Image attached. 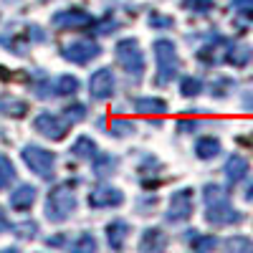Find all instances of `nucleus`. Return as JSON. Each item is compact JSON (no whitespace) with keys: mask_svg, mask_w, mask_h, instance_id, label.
Masks as SVG:
<instances>
[{"mask_svg":"<svg viewBox=\"0 0 253 253\" xmlns=\"http://www.w3.org/2000/svg\"><path fill=\"white\" fill-rule=\"evenodd\" d=\"M74 208H76V198H74L71 190L56 187L53 193H48V200H46V215H48V220L58 223L63 218H69L74 213Z\"/></svg>","mask_w":253,"mask_h":253,"instance_id":"nucleus-1","label":"nucleus"},{"mask_svg":"<svg viewBox=\"0 0 253 253\" xmlns=\"http://www.w3.org/2000/svg\"><path fill=\"white\" fill-rule=\"evenodd\" d=\"M23 162L31 167V170L38 175V177H43V180H51L53 177V155L48 152V150H41V147H36V144H28V147H23Z\"/></svg>","mask_w":253,"mask_h":253,"instance_id":"nucleus-2","label":"nucleus"},{"mask_svg":"<svg viewBox=\"0 0 253 253\" xmlns=\"http://www.w3.org/2000/svg\"><path fill=\"white\" fill-rule=\"evenodd\" d=\"M117 61L124 66V71L129 76H134V79L144 71V56H142L134 38H126V41H122V43L117 46Z\"/></svg>","mask_w":253,"mask_h":253,"instance_id":"nucleus-3","label":"nucleus"},{"mask_svg":"<svg viewBox=\"0 0 253 253\" xmlns=\"http://www.w3.org/2000/svg\"><path fill=\"white\" fill-rule=\"evenodd\" d=\"M155 48H157V61H160V76H157V81L160 84H167V81L175 76V71H177L175 48H172L170 41H157Z\"/></svg>","mask_w":253,"mask_h":253,"instance_id":"nucleus-4","label":"nucleus"},{"mask_svg":"<svg viewBox=\"0 0 253 253\" xmlns=\"http://www.w3.org/2000/svg\"><path fill=\"white\" fill-rule=\"evenodd\" d=\"M61 53H63L66 61H74V63H79V66H84V63L94 61L101 53V48L94 43V41H74V43H69Z\"/></svg>","mask_w":253,"mask_h":253,"instance_id":"nucleus-5","label":"nucleus"},{"mask_svg":"<svg viewBox=\"0 0 253 253\" xmlns=\"http://www.w3.org/2000/svg\"><path fill=\"white\" fill-rule=\"evenodd\" d=\"M33 126L41 132V134H46L48 139H63L66 137V129H69V122L66 119H61V117H56V114H41V117H36V122H33Z\"/></svg>","mask_w":253,"mask_h":253,"instance_id":"nucleus-6","label":"nucleus"},{"mask_svg":"<svg viewBox=\"0 0 253 253\" xmlns=\"http://www.w3.org/2000/svg\"><path fill=\"white\" fill-rule=\"evenodd\" d=\"M89 91L94 99H109L114 91V74L109 69H99L89 81Z\"/></svg>","mask_w":253,"mask_h":253,"instance_id":"nucleus-7","label":"nucleus"},{"mask_svg":"<svg viewBox=\"0 0 253 253\" xmlns=\"http://www.w3.org/2000/svg\"><path fill=\"white\" fill-rule=\"evenodd\" d=\"M122 200H124V195L117 187H99L89 198V203L94 208H114V205H122Z\"/></svg>","mask_w":253,"mask_h":253,"instance_id":"nucleus-8","label":"nucleus"},{"mask_svg":"<svg viewBox=\"0 0 253 253\" xmlns=\"http://www.w3.org/2000/svg\"><path fill=\"white\" fill-rule=\"evenodd\" d=\"M53 23H56V26H63V28H76V26H86V23H91V15H89L86 10L71 8V10H63V13L53 15Z\"/></svg>","mask_w":253,"mask_h":253,"instance_id":"nucleus-9","label":"nucleus"},{"mask_svg":"<svg viewBox=\"0 0 253 253\" xmlns=\"http://www.w3.org/2000/svg\"><path fill=\"white\" fill-rule=\"evenodd\" d=\"M33 200H36V187L33 185H20L15 193L10 195V205L15 210H28L33 205Z\"/></svg>","mask_w":253,"mask_h":253,"instance_id":"nucleus-10","label":"nucleus"},{"mask_svg":"<svg viewBox=\"0 0 253 253\" xmlns=\"http://www.w3.org/2000/svg\"><path fill=\"white\" fill-rule=\"evenodd\" d=\"M126 230H129V225H126L124 220H117L107 228V241L112 248H122L124 241H126Z\"/></svg>","mask_w":253,"mask_h":253,"instance_id":"nucleus-11","label":"nucleus"},{"mask_svg":"<svg viewBox=\"0 0 253 253\" xmlns=\"http://www.w3.org/2000/svg\"><path fill=\"white\" fill-rule=\"evenodd\" d=\"M71 152L76 155V157H94V152H96V147H94V142L89 139V137H79L76 139V144L71 147Z\"/></svg>","mask_w":253,"mask_h":253,"instance_id":"nucleus-12","label":"nucleus"},{"mask_svg":"<svg viewBox=\"0 0 253 253\" xmlns=\"http://www.w3.org/2000/svg\"><path fill=\"white\" fill-rule=\"evenodd\" d=\"M142 251H155V248H162L165 246V238L160 230H147V233L142 236Z\"/></svg>","mask_w":253,"mask_h":253,"instance_id":"nucleus-13","label":"nucleus"},{"mask_svg":"<svg viewBox=\"0 0 253 253\" xmlns=\"http://www.w3.org/2000/svg\"><path fill=\"white\" fill-rule=\"evenodd\" d=\"M13 177H15V170H13L10 160H8L5 155H0V190L8 187V185L13 182Z\"/></svg>","mask_w":253,"mask_h":253,"instance_id":"nucleus-14","label":"nucleus"},{"mask_svg":"<svg viewBox=\"0 0 253 253\" xmlns=\"http://www.w3.org/2000/svg\"><path fill=\"white\" fill-rule=\"evenodd\" d=\"M134 107L139 112H144V114H160V112H165V104L160 99H137Z\"/></svg>","mask_w":253,"mask_h":253,"instance_id":"nucleus-15","label":"nucleus"},{"mask_svg":"<svg viewBox=\"0 0 253 253\" xmlns=\"http://www.w3.org/2000/svg\"><path fill=\"white\" fill-rule=\"evenodd\" d=\"M187 210H190V205H187L185 195H175L172 198V205H170V220H177V218L187 215Z\"/></svg>","mask_w":253,"mask_h":253,"instance_id":"nucleus-16","label":"nucleus"},{"mask_svg":"<svg viewBox=\"0 0 253 253\" xmlns=\"http://www.w3.org/2000/svg\"><path fill=\"white\" fill-rule=\"evenodd\" d=\"M79 91V81L74 79V76H61L58 81H56V94H76Z\"/></svg>","mask_w":253,"mask_h":253,"instance_id":"nucleus-17","label":"nucleus"},{"mask_svg":"<svg viewBox=\"0 0 253 253\" xmlns=\"http://www.w3.org/2000/svg\"><path fill=\"white\" fill-rule=\"evenodd\" d=\"M109 132L114 134V137H124V134H132L134 132V124L129 122V119H114L112 124H109Z\"/></svg>","mask_w":253,"mask_h":253,"instance_id":"nucleus-18","label":"nucleus"},{"mask_svg":"<svg viewBox=\"0 0 253 253\" xmlns=\"http://www.w3.org/2000/svg\"><path fill=\"white\" fill-rule=\"evenodd\" d=\"M63 117H66V122H69V124L81 122L84 117H86V107H84V104H74V107H69L66 112H63Z\"/></svg>","mask_w":253,"mask_h":253,"instance_id":"nucleus-19","label":"nucleus"},{"mask_svg":"<svg viewBox=\"0 0 253 253\" xmlns=\"http://www.w3.org/2000/svg\"><path fill=\"white\" fill-rule=\"evenodd\" d=\"M76 248H79V251H94V248H96V243H94V238H91V236H81V238L76 241Z\"/></svg>","mask_w":253,"mask_h":253,"instance_id":"nucleus-20","label":"nucleus"},{"mask_svg":"<svg viewBox=\"0 0 253 253\" xmlns=\"http://www.w3.org/2000/svg\"><path fill=\"white\" fill-rule=\"evenodd\" d=\"M8 215H5V210L3 208H0V233H3V230H8Z\"/></svg>","mask_w":253,"mask_h":253,"instance_id":"nucleus-21","label":"nucleus"}]
</instances>
